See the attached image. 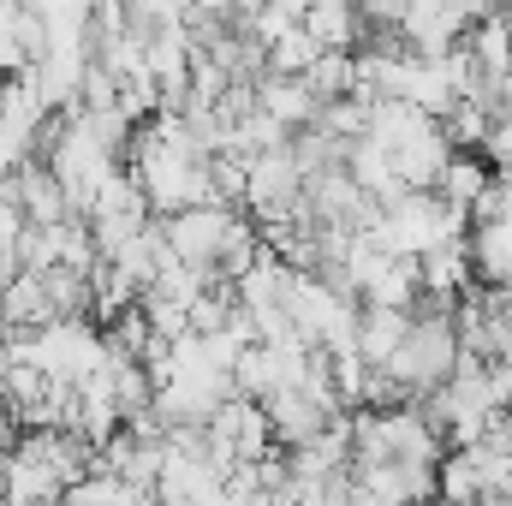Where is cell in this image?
Listing matches in <instances>:
<instances>
[{
	"mask_svg": "<svg viewBox=\"0 0 512 506\" xmlns=\"http://www.w3.org/2000/svg\"><path fill=\"white\" fill-rule=\"evenodd\" d=\"M24 227H30V221H24V203H18V197H12V191L0 185V256H12V251H18Z\"/></svg>",
	"mask_w": 512,
	"mask_h": 506,
	"instance_id": "obj_22",
	"label": "cell"
},
{
	"mask_svg": "<svg viewBox=\"0 0 512 506\" xmlns=\"http://www.w3.org/2000/svg\"><path fill=\"white\" fill-rule=\"evenodd\" d=\"M304 84H310V96H316L322 108L358 96V54H322V60L304 72Z\"/></svg>",
	"mask_w": 512,
	"mask_h": 506,
	"instance_id": "obj_16",
	"label": "cell"
},
{
	"mask_svg": "<svg viewBox=\"0 0 512 506\" xmlns=\"http://www.w3.org/2000/svg\"><path fill=\"white\" fill-rule=\"evenodd\" d=\"M316 60H322V48H316L304 30H292L286 42H274V48H268V78H304Z\"/></svg>",
	"mask_w": 512,
	"mask_h": 506,
	"instance_id": "obj_19",
	"label": "cell"
},
{
	"mask_svg": "<svg viewBox=\"0 0 512 506\" xmlns=\"http://www.w3.org/2000/svg\"><path fill=\"white\" fill-rule=\"evenodd\" d=\"M304 36H310L322 54H358V48H364V12L346 6V0H310Z\"/></svg>",
	"mask_w": 512,
	"mask_h": 506,
	"instance_id": "obj_8",
	"label": "cell"
},
{
	"mask_svg": "<svg viewBox=\"0 0 512 506\" xmlns=\"http://www.w3.org/2000/svg\"><path fill=\"white\" fill-rule=\"evenodd\" d=\"M489 185H495V173H489V161H483V155H459V161L447 167V179H441V191H435V197L471 215V209H477V197H483Z\"/></svg>",
	"mask_w": 512,
	"mask_h": 506,
	"instance_id": "obj_17",
	"label": "cell"
},
{
	"mask_svg": "<svg viewBox=\"0 0 512 506\" xmlns=\"http://www.w3.org/2000/svg\"><path fill=\"white\" fill-rule=\"evenodd\" d=\"M489 131H495V114L477 108V102H459V108L447 114V137H453V149H483Z\"/></svg>",
	"mask_w": 512,
	"mask_h": 506,
	"instance_id": "obj_21",
	"label": "cell"
},
{
	"mask_svg": "<svg viewBox=\"0 0 512 506\" xmlns=\"http://www.w3.org/2000/svg\"><path fill=\"white\" fill-rule=\"evenodd\" d=\"M227 483L203 465V459H167V471H161V483H155V501L161 506H209L215 495H221Z\"/></svg>",
	"mask_w": 512,
	"mask_h": 506,
	"instance_id": "obj_12",
	"label": "cell"
},
{
	"mask_svg": "<svg viewBox=\"0 0 512 506\" xmlns=\"http://www.w3.org/2000/svg\"><path fill=\"white\" fill-rule=\"evenodd\" d=\"M483 161H495V173H512V114L495 120L489 143H483Z\"/></svg>",
	"mask_w": 512,
	"mask_h": 506,
	"instance_id": "obj_23",
	"label": "cell"
},
{
	"mask_svg": "<svg viewBox=\"0 0 512 506\" xmlns=\"http://www.w3.org/2000/svg\"><path fill=\"white\" fill-rule=\"evenodd\" d=\"M6 84H12V78H6V72H0V108H6Z\"/></svg>",
	"mask_w": 512,
	"mask_h": 506,
	"instance_id": "obj_24",
	"label": "cell"
},
{
	"mask_svg": "<svg viewBox=\"0 0 512 506\" xmlns=\"http://www.w3.org/2000/svg\"><path fill=\"white\" fill-rule=\"evenodd\" d=\"M256 102H262V114H274L292 137H298V131H310V126H316V114H322V102L310 96V84H304V78H262V84H256Z\"/></svg>",
	"mask_w": 512,
	"mask_h": 506,
	"instance_id": "obj_13",
	"label": "cell"
},
{
	"mask_svg": "<svg viewBox=\"0 0 512 506\" xmlns=\"http://www.w3.org/2000/svg\"><path fill=\"white\" fill-rule=\"evenodd\" d=\"M48 54V30L36 6H0V72L24 78L36 60Z\"/></svg>",
	"mask_w": 512,
	"mask_h": 506,
	"instance_id": "obj_7",
	"label": "cell"
},
{
	"mask_svg": "<svg viewBox=\"0 0 512 506\" xmlns=\"http://www.w3.org/2000/svg\"><path fill=\"white\" fill-rule=\"evenodd\" d=\"M304 12H310V6H304V0H274V6H256V42H262V48H274V42H286V36H292V30H304Z\"/></svg>",
	"mask_w": 512,
	"mask_h": 506,
	"instance_id": "obj_20",
	"label": "cell"
},
{
	"mask_svg": "<svg viewBox=\"0 0 512 506\" xmlns=\"http://www.w3.org/2000/svg\"><path fill=\"white\" fill-rule=\"evenodd\" d=\"M435 131V120L429 114H417L411 102H376L370 108V143L376 149H387V155H405L417 137H429Z\"/></svg>",
	"mask_w": 512,
	"mask_h": 506,
	"instance_id": "obj_14",
	"label": "cell"
},
{
	"mask_svg": "<svg viewBox=\"0 0 512 506\" xmlns=\"http://www.w3.org/2000/svg\"><path fill=\"white\" fill-rule=\"evenodd\" d=\"M0 120L18 131V137L36 143V131L48 126L54 114H48V102H42V90H36L30 78H12V84H6V108H0Z\"/></svg>",
	"mask_w": 512,
	"mask_h": 506,
	"instance_id": "obj_18",
	"label": "cell"
},
{
	"mask_svg": "<svg viewBox=\"0 0 512 506\" xmlns=\"http://www.w3.org/2000/svg\"><path fill=\"white\" fill-rule=\"evenodd\" d=\"M262 411H268V429L298 453V447H310V441H322L340 417H346V405H334V399H322V393H310V387H280L274 399H262Z\"/></svg>",
	"mask_w": 512,
	"mask_h": 506,
	"instance_id": "obj_4",
	"label": "cell"
},
{
	"mask_svg": "<svg viewBox=\"0 0 512 506\" xmlns=\"http://www.w3.org/2000/svg\"><path fill=\"white\" fill-rule=\"evenodd\" d=\"M405 334H411V316H405V310H376V304L358 310V358H364L370 370H387V364L399 358Z\"/></svg>",
	"mask_w": 512,
	"mask_h": 506,
	"instance_id": "obj_11",
	"label": "cell"
},
{
	"mask_svg": "<svg viewBox=\"0 0 512 506\" xmlns=\"http://www.w3.org/2000/svg\"><path fill=\"white\" fill-rule=\"evenodd\" d=\"M0 471H6V489H0L6 506H60L66 501V483L42 459H30V453H12Z\"/></svg>",
	"mask_w": 512,
	"mask_h": 506,
	"instance_id": "obj_10",
	"label": "cell"
},
{
	"mask_svg": "<svg viewBox=\"0 0 512 506\" xmlns=\"http://www.w3.org/2000/svg\"><path fill=\"white\" fill-rule=\"evenodd\" d=\"M18 203H24V221L30 227H72L78 215H72V197H66V185L42 167V161H24L12 179H0Z\"/></svg>",
	"mask_w": 512,
	"mask_h": 506,
	"instance_id": "obj_6",
	"label": "cell"
},
{
	"mask_svg": "<svg viewBox=\"0 0 512 506\" xmlns=\"http://www.w3.org/2000/svg\"><path fill=\"white\" fill-rule=\"evenodd\" d=\"M483 12H489V6H459V0H411V6H405V30H399V42H405L411 54H423V60H447V54H459V48H465L471 24H477Z\"/></svg>",
	"mask_w": 512,
	"mask_h": 506,
	"instance_id": "obj_3",
	"label": "cell"
},
{
	"mask_svg": "<svg viewBox=\"0 0 512 506\" xmlns=\"http://www.w3.org/2000/svg\"><path fill=\"white\" fill-rule=\"evenodd\" d=\"M471 268H477V286H495L512 292V227H471Z\"/></svg>",
	"mask_w": 512,
	"mask_h": 506,
	"instance_id": "obj_15",
	"label": "cell"
},
{
	"mask_svg": "<svg viewBox=\"0 0 512 506\" xmlns=\"http://www.w3.org/2000/svg\"><path fill=\"white\" fill-rule=\"evenodd\" d=\"M233 215L239 209H185V215H173L167 221V245L173 256L185 262V268H197V274H215V262H221V245H227V233H233Z\"/></svg>",
	"mask_w": 512,
	"mask_h": 506,
	"instance_id": "obj_5",
	"label": "cell"
},
{
	"mask_svg": "<svg viewBox=\"0 0 512 506\" xmlns=\"http://www.w3.org/2000/svg\"><path fill=\"white\" fill-rule=\"evenodd\" d=\"M453 370H459V328H453V310L435 304V298H423V304L411 310V334H405L399 358L387 364V376L399 381L411 399H423V393L447 387Z\"/></svg>",
	"mask_w": 512,
	"mask_h": 506,
	"instance_id": "obj_1",
	"label": "cell"
},
{
	"mask_svg": "<svg viewBox=\"0 0 512 506\" xmlns=\"http://www.w3.org/2000/svg\"><path fill=\"white\" fill-rule=\"evenodd\" d=\"M459 161V149H453V137L447 126H435L429 137H417L405 155H393V167H399V185L405 191H441V179H447V167Z\"/></svg>",
	"mask_w": 512,
	"mask_h": 506,
	"instance_id": "obj_9",
	"label": "cell"
},
{
	"mask_svg": "<svg viewBox=\"0 0 512 506\" xmlns=\"http://www.w3.org/2000/svg\"><path fill=\"white\" fill-rule=\"evenodd\" d=\"M364 239H376L387 256H411L417 262V256H429L447 239H471V215L453 209V203H441L435 191H405L399 203H387L382 221Z\"/></svg>",
	"mask_w": 512,
	"mask_h": 506,
	"instance_id": "obj_2",
	"label": "cell"
}]
</instances>
